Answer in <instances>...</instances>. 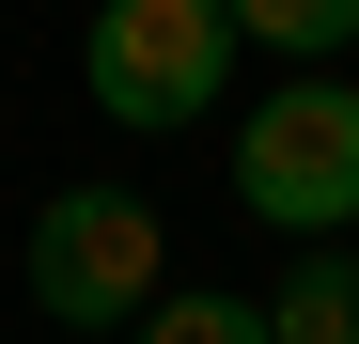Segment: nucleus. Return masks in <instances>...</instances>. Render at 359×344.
Masks as SVG:
<instances>
[{
    "label": "nucleus",
    "instance_id": "39448f33",
    "mask_svg": "<svg viewBox=\"0 0 359 344\" xmlns=\"http://www.w3.org/2000/svg\"><path fill=\"white\" fill-rule=\"evenodd\" d=\"M234 32H250V47H297V63H328V47L359 32V0H234Z\"/></svg>",
    "mask_w": 359,
    "mask_h": 344
},
{
    "label": "nucleus",
    "instance_id": "f257e3e1",
    "mask_svg": "<svg viewBox=\"0 0 359 344\" xmlns=\"http://www.w3.org/2000/svg\"><path fill=\"white\" fill-rule=\"evenodd\" d=\"M234 204L266 235H359V94L297 63L250 126H234Z\"/></svg>",
    "mask_w": 359,
    "mask_h": 344
},
{
    "label": "nucleus",
    "instance_id": "7ed1b4c3",
    "mask_svg": "<svg viewBox=\"0 0 359 344\" xmlns=\"http://www.w3.org/2000/svg\"><path fill=\"white\" fill-rule=\"evenodd\" d=\"M156 204L141 188H47L32 219V313H63V329H126L156 298Z\"/></svg>",
    "mask_w": 359,
    "mask_h": 344
},
{
    "label": "nucleus",
    "instance_id": "f03ea898",
    "mask_svg": "<svg viewBox=\"0 0 359 344\" xmlns=\"http://www.w3.org/2000/svg\"><path fill=\"white\" fill-rule=\"evenodd\" d=\"M219 79H234V0H94L79 32V94L109 126H188L219 110Z\"/></svg>",
    "mask_w": 359,
    "mask_h": 344
},
{
    "label": "nucleus",
    "instance_id": "423d86ee",
    "mask_svg": "<svg viewBox=\"0 0 359 344\" xmlns=\"http://www.w3.org/2000/svg\"><path fill=\"white\" fill-rule=\"evenodd\" d=\"M172 344H266V298H203V282H188V298H141Z\"/></svg>",
    "mask_w": 359,
    "mask_h": 344
},
{
    "label": "nucleus",
    "instance_id": "20e7f679",
    "mask_svg": "<svg viewBox=\"0 0 359 344\" xmlns=\"http://www.w3.org/2000/svg\"><path fill=\"white\" fill-rule=\"evenodd\" d=\"M266 344H359V266L328 235H297V282L266 298Z\"/></svg>",
    "mask_w": 359,
    "mask_h": 344
}]
</instances>
